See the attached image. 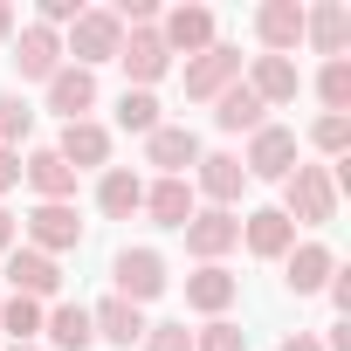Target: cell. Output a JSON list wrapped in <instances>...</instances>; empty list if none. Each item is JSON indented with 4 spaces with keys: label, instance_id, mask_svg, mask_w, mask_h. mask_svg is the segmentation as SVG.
Segmentation results:
<instances>
[{
    "label": "cell",
    "instance_id": "6da1fadb",
    "mask_svg": "<svg viewBox=\"0 0 351 351\" xmlns=\"http://www.w3.org/2000/svg\"><path fill=\"white\" fill-rule=\"evenodd\" d=\"M282 214H289V228H330V221H337L330 165H303V158H296V172L282 180Z\"/></svg>",
    "mask_w": 351,
    "mask_h": 351
},
{
    "label": "cell",
    "instance_id": "7a4b0ae2",
    "mask_svg": "<svg viewBox=\"0 0 351 351\" xmlns=\"http://www.w3.org/2000/svg\"><path fill=\"white\" fill-rule=\"evenodd\" d=\"M117 49H124V28H117V14L110 8H83L76 21H69V35H62V62H76V69H104V62H117Z\"/></svg>",
    "mask_w": 351,
    "mask_h": 351
},
{
    "label": "cell",
    "instance_id": "3957f363",
    "mask_svg": "<svg viewBox=\"0 0 351 351\" xmlns=\"http://www.w3.org/2000/svg\"><path fill=\"white\" fill-rule=\"evenodd\" d=\"M21 248H42V255H69L83 248V221H76V200H35V214L21 221Z\"/></svg>",
    "mask_w": 351,
    "mask_h": 351
},
{
    "label": "cell",
    "instance_id": "277c9868",
    "mask_svg": "<svg viewBox=\"0 0 351 351\" xmlns=\"http://www.w3.org/2000/svg\"><path fill=\"white\" fill-rule=\"evenodd\" d=\"M110 276H117V296L124 303H152V296H165L172 289V269H165V255L158 248H117V262H110Z\"/></svg>",
    "mask_w": 351,
    "mask_h": 351
},
{
    "label": "cell",
    "instance_id": "5b68a950",
    "mask_svg": "<svg viewBox=\"0 0 351 351\" xmlns=\"http://www.w3.org/2000/svg\"><path fill=\"white\" fill-rule=\"evenodd\" d=\"M186 186H193V200H207V207H228V214H234V200H241V186H248V172H241V158H234V152H200V165L186 172Z\"/></svg>",
    "mask_w": 351,
    "mask_h": 351
},
{
    "label": "cell",
    "instance_id": "8992f818",
    "mask_svg": "<svg viewBox=\"0 0 351 351\" xmlns=\"http://www.w3.org/2000/svg\"><path fill=\"white\" fill-rule=\"evenodd\" d=\"M0 262H8L0 276H8V289H14V296H35V303L62 296V262H56V255H42V248H8Z\"/></svg>",
    "mask_w": 351,
    "mask_h": 351
},
{
    "label": "cell",
    "instance_id": "52a82bcc",
    "mask_svg": "<svg viewBox=\"0 0 351 351\" xmlns=\"http://www.w3.org/2000/svg\"><path fill=\"white\" fill-rule=\"evenodd\" d=\"M180 234H186V255L207 269V262H221L228 248H241V214H228V207H200Z\"/></svg>",
    "mask_w": 351,
    "mask_h": 351
},
{
    "label": "cell",
    "instance_id": "ba28073f",
    "mask_svg": "<svg viewBox=\"0 0 351 351\" xmlns=\"http://www.w3.org/2000/svg\"><path fill=\"white\" fill-rule=\"evenodd\" d=\"M158 42H165V56H207L221 35H214V8H165L158 14Z\"/></svg>",
    "mask_w": 351,
    "mask_h": 351
},
{
    "label": "cell",
    "instance_id": "9c48e42d",
    "mask_svg": "<svg viewBox=\"0 0 351 351\" xmlns=\"http://www.w3.org/2000/svg\"><path fill=\"white\" fill-rule=\"evenodd\" d=\"M241 172L248 180H289L296 172V131L289 124H262L248 138V152H241Z\"/></svg>",
    "mask_w": 351,
    "mask_h": 351
},
{
    "label": "cell",
    "instance_id": "30bf717a",
    "mask_svg": "<svg viewBox=\"0 0 351 351\" xmlns=\"http://www.w3.org/2000/svg\"><path fill=\"white\" fill-rule=\"evenodd\" d=\"M145 165H158V180H186L200 165V131L193 124H158L145 138Z\"/></svg>",
    "mask_w": 351,
    "mask_h": 351
},
{
    "label": "cell",
    "instance_id": "8fae6325",
    "mask_svg": "<svg viewBox=\"0 0 351 351\" xmlns=\"http://www.w3.org/2000/svg\"><path fill=\"white\" fill-rule=\"evenodd\" d=\"M117 62H124V90H152V83L172 69V56H165L158 28H124V49H117Z\"/></svg>",
    "mask_w": 351,
    "mask_h": 351
},
{
    "label": "cell",
    "instance_id": "7c38bea8",
    "mask_svg": "<svg viewBox=\"0 0 351 351\" xmlns=\"http://www.w3.org/2000/svg\"><path fill=\"white\" fill-rule=\"evenodd\" d=\"M303 42L324 62H344V49H351V8H344V0H317V8H303Z\"/></svg>",
    "mask_w": 351,
    "mask_h": 351
},
{
    "label": "cell",
    "instance_id": "4fadbf2b",
    "mask_svg": "<svg viewBox=\"0 0 351 351\" xmlns=\"http://www.w3.org/2000/svg\"><path fill=\"white\" fill-rule=\"evenodd\" d=\"M14 69H21V83H49V76L62 69V35L42 28V21L14 28Z\"/></svg>",
    "mask_w": 351,
    "mask_h": 351
},
{
    "label": "cell",
    "instance_id": "5bb4252c",
    "mask_svg": "<svg viewBox=\"0 0 351 351\" xmlns=\"http://www.w3.org/2000/svg\"><path fill=\"white\" fill-rule=\"evenodd\" d=\"M228 83H241V49L214 42L207 56H193V62H186V97H193V104H214Z\"/></svg>",
    "mask_w": 351,
    "mask_h": 351
},
{
    "label": "cell",
    "instance_id": "9a60e30c",
    "mask_svg": "<svg viewBox=\"0 0 351 351\" xmlns=\"http://www.w3.org/2000/svg\"><path fill=\"white\" fill-rule=\"evenodd\" d=\"M56 158H62L69 172H104V165H110V131H104L97 117H76V124H62Z\"/></svg>",
    "mask_w": 351,
    "mask_h": 351
},
{
    "label": "cell",
    "instance_id": "2e32d148",
    "mask_svg": "<svg viewBox=\"0 0 351 351\" xmlns=\"http://www.w3.org/2000/svg\"><path fill=\"white\" fill-rule=\"evenodd\" d=\"M241 248H248L255 262H282V255L296 248L289 214H282V207H255V214H241Z\"/></svg>",
    "mask_w": 351,
    "mask_h": 351
},
{
    "label": "cell",
    "instance_id": "e0dca14e",
    "mask_svg": "<svg viewBox=\"0 0 351 351\" xmlns=\"http://www.w3.org/2000/svg\"><path fill=\"white\" fill-rule=\"evenodd\" d=\"M255 42H262V56H296L303 8H296V0H262V8H255Z\"/></svg>",
    "mask_w": 351,
    "mask_h": 351
},
{
    "label": "cell",
    "instance_id": "ac0fdd59",
    "mask_svg": "<svg viewBox=\"0 0 351 351\" xmlns=\"http://www.w3.org/2000/svg\"><path fill=\"white\" fill-rule=\"evenodd\" d=\"M241 83L262 97V110L296 104V90H303V76H296V62H289V56H248V76H241Z\"/></svg>",
    "mask_w": 351,
    "mask_h": 351
},
{
    "label": "cell",
    "instance_id": "d6986e66",
    "mask_svg": "<svg viewBox=\"0 0 351 351\" xmlns=\"http://www.w3.org/2000/svg\"><path fill=\"white\" fill-rule=\"evenodd\" d=\"M42 90H49V110H56L62 124H76V117H90V110H97V76H90V69H76V62H62Z\"/></svg>",
    "mask_w": 351,
    "mask_h": 351
},
{
    "label": "cell",
    "instance_id": "ffe728a7",
    "mask_svg": "<svg viewBox=\"0 0 351 351\" xmlns=\"http://www.w3.org/2000/svg\"><path fill=\"white\" fill-rule=\"evenodd\" d=\"M90 330H97V344H117V351H131V344H145V310L138 303H124V296H104L97 310H90Z\"/></svg>",
    "mask_w": 351,
    "mask_h": 351
},
{
    "label": "cell",
    "instance_id": "44dd1931",
    "mask_svg": "<svg viewBox=\"0 0 351 351\" xmlns=\"http://www.w3.org/2000/svg\"><path fill=\"white\" fill-rule=\"evenodd\" d=\"M330 276H337V255H330L324 241H296V248L282 255V282H289L296 296H317Z\"/></svg>",
    "mask_w": 351,
    "mask_h": 351
},
{
    "label": "cell",
    "instance_id": "7402d4cb",
    "mask_svg": "<svg viewBox=\"0 0 351 351\" xmlns=\"http://www.w3.org/2000/svg\"><path fill=\"white\" fill-rule=\"evenodd\" d=\"M234 296H241V276H228L221 262H207V269L186 276V310H200V317H228Z\"/></svg>",
    "mask_w": 351,
    "mask_h": 351
},
{
    "label": "cell",
    "instance_id": "603a6c76",
    "mask_svg": "<svg viewBox=\"0 0 351 351\" xmlns=\"http://www.w3.org/2000/svg\"><path fill=\"white\" fill-rule=\"evenodd\" d=\"M21 180L35 186V200H76V172L56 158V145H35L21 158Z\"/></svg>",
    "mask_w": 351,
    "mask_h": 351
},
{
    "label": "cell",
    "instance_id": "cb8c5ba5",
    "mask_svg": "<svg viewBox=\"0 0 351 351\" xmlns=\"http://www.w3.org/2000/svg\"><path fill=\"white\" fill-rule=\"evenodd\" d=\"M138 214H152V228H186V221L200 214V200H193V186H186V180H152Z\"/></svg>",
    "mask_w": 351,
    "mask_h": 351
},
{
    "label": "cell",
    "instance_id": "d4e9b609",
    "mask_svg": "<svg viewBox=\"0 0 351 351\" xmlns=\"http://www.w3.org/2000/svg\"><path fill=\"white\" fill-rule=\"evenodd\" d=\"M145 207V180L131 165H104V180H97V214L104 221H131Z\"/></svg>",
    "mask_w": 351,
    "mask_h": 351
},
{
    "label": "cell",
    "instance_id": "484cf974",
    "mask_svg": "<svg viewBox=\"0 0 351 351\" xmlns=\"http://www.w3.org/2000/svg\"><path fill=\"white\" fill-rule=\"evenodd\" d=\"M214 124H221V131H228V138H241V131H248V138H255V131H262V124H269V110H262V97H255V90H248V83H228V90H221V97H214Z\"/></svg>",
    "mask_w": 351,
    "mask_h": 351
},
{
    "label": "cell",
    "instance_id": "4316f807",
    "mask_svg": "<svg viewBox=\"0 0 351 351\" xmlns=\"http://www.w3.org/2000/svg\"><path fill=\"white\" fill-rule=\"evenodd\" d=\"M42 337H49L56 351H90V344H97V330H90V310H83V303H49Z\"/></svg>",
    "mask_w": 351,
    "mask_h": 351
},
{
    "label": "cell",
    "instance_id": "83f0119b",
    "mask_svg": "<svg viewBox=\"0 0 351 351\" xmlns=\"http://www.w3.org/2000/svg\"><path fill=\"white\" fill-rule=\"evenodd\" d=\"M42 317H49V303H35V296H0V330H8V344H35Z\"/></svg>",
    "mask_w": 351,
    "mask_h": 351
},
{
    "label": "cell",
    "instance_id": "f1b7e54d",
    "mask_svg": "<svg viewBox=\"0 0 351 351\" xmlns=\"http://www.w3.org/2000/svg\"><path fill=\"white\" fill-rule=\"evenodd\" d=\"M165 117H158V97L152 90H124L117 97V131H138V138H152Z\"/></svg>",
    "mask_w": 351,
    "mask_h": 351
},
{
    "label": "cell",
    "instance_id": "f546056e",
    "mask_svg": "<svg viewBox=\"0 0 351 351\" xmlns=\"http://www.w3.org/2000/svg\"><path fill=\"white\" fill-rule=\"evenodd\" d=\"M317 97H324V117H344L351 110V62H324L317 69Z\"/></svg>",
    "mask_w": 351,
    "mask_h": 351
},
{
    "label": "cell",
    "instance_id": "4dcf8cb0",
    "mask_svg": "<svg viewBox=\"0 0 351 351\" xmlns=\"http://www.w3.org/2000/svg\"><path fill=\"white\" fill-rule=\"evenodd\" d=\"M193 351H248V330H241L234 317H207V324L193 330Z\"/></svg>",
    "mask_w": 351,
    "mask_h": 351
},
{
    "label": "cell",
    "instance_id": "1f68e13d",
    "mask_svg": "<svg viewBox=\"0 0 351 351\" xmlns=\"http://www.w3.org/2000/svg\"><path fill=\"white\" fill-rule=\"evenodd\" d=\"M28 131H35V110H28L21 97H8V90H0V145L14 152V145H21Z\"/></svg>",
    "mask_w": 351,
    "mask_h": 351
},
{
    "label": "cell",
    "instance_id": "d6a6232c",
    "mask_svg": "<svg viewBox=\"0 0 351 351\" xmlns=\"http://www.w3.org/2000/svg\"><path fill=\"white\" fill-rule=\"evenodd\" d=\"M310 145H317L324 158H344V145H351V117H317V124H310Z\"/></svg>",
    "mask_w": 351,
    "mask_h": 351
},
{
    "label": "cell",
    "instance_id": "836d02e7",
    "mask_svg": "<svg viewBox=\"0 0 351 351\" xmlns=\"http://www.w3.org/2000/svg\"><path fill=\"white\" fill-rule=\"evenodd\" d=\"M145 351H193V330L186 324H152L145 330Z\"/></svg>",
    "mask_w": 351,
    "mask_h": 351
},
{
    "label": "cell",
    "instance_id": "e575fe53",
    "mask_svg": "<svg viewBox=\"0 0 351 351\" xmlns=\"http://www.w3.org/2000/svg\"><path fill=\"white\" fill-rule=\"evenodd\" d=\"M76 14H83V0H42V8H35V21H42V28H69Z\"/></svg>",
    "mask_w": 351,
    "mask_h": 351
},
{
    "label": "cell",
    "instance_id": "d590c367",
    "mask_svg": "<svg viewBox=\"0 0 351 351\" xmlns=\"http://www.w3.org/2000/svg\"><path fill=\"white\" fill-rule=\"evenodd\" d=\"M14 186H21V152L0 145V193H14Z\"/></svg>",
    "mask_w": 351,
    "mask_h": 351
},
{
    "label": "cell",
    "instance_id": "8d00e7d4",
    "mask_svg": "<svg viewBox=\"0 0 351 351\" xmlns=\"http://www.w3.org/2000/svg\"><path fill=\"white\" fill-rule=\"evenodd\" d=\"M324 289H330V310H337V317H351V276H344V269H337V276H330V282H324Z\"/></svg>",
    "mask_w": 351,
    "mask_h": 351
},
{
    "label": "cell",
    "instance_id": "74e56055",
    "mask_svg": "<svg viewBox=\"0 0 351 351\" xmlns=\"http://www.w3.org/2000/svg\"><path fill=\"white\" fill-rule=\"evenodd\" d=\"M317 344H324V351H351V317H337V324H330Z\"/></svg>",
    "mask_w": 351,
    "mask_h": 351
},
{
    "label": "cell",
    "instance_id": "f35d334b",
    "mask_svg": "<svg viewBox=\"0 0 351 351\" xmlns=\"http://www.w3.org/2000/svg\"><path fill=\"white\" fill-rule=\"evenodd\" d=\"M14 28H21V8H14V0H0V42H14Z\"/></svg>",
    "mask_w": 351,
    "mask_h": 351
},
{
    "label": "cell",
    "instance_id": "ab89813d",
    "mask_svg": "<svg viewBox=\"0 0 351 351\" xmlns=\"http://www.w3.org/2000/svg\"><path fill=\"white\" fill-rule=\"evenodd\" d=\"M276 351H324V344H317V337H310V330H289V337H282V344H276Z\"/></svg>",
    "mask_w": 351,
    "mask_h": 351
},
{
    "label": "cell",
    "instance_id": "60d3db41",
    "mask_svg": "<svg viewBox=\"0 0 351 351\" xmlns=\"http://www.w3.org/2000/svg\"><path fill=\"white\" fill-rule=\"evenodd\" d=\"M8 248H14V214L0 207V255H8Z\"/></svg>",
    "mask_w": 351,
    "mask_h": 351
},
{
    "label": "cell",
    "instance_id": "b9f144b4",
    "mask_svg": "<svg viewBox=\"0 0 351 351\" xmlns=\"http://www.w3.org/2000/svg\"><path fill=\"white\" fill-rule=\"evenodd\" d=\"M8 351H42V344H8Z\"/></svg>",
    "mask_w": 351,
    "mask_h": 351
}]
</instances>
